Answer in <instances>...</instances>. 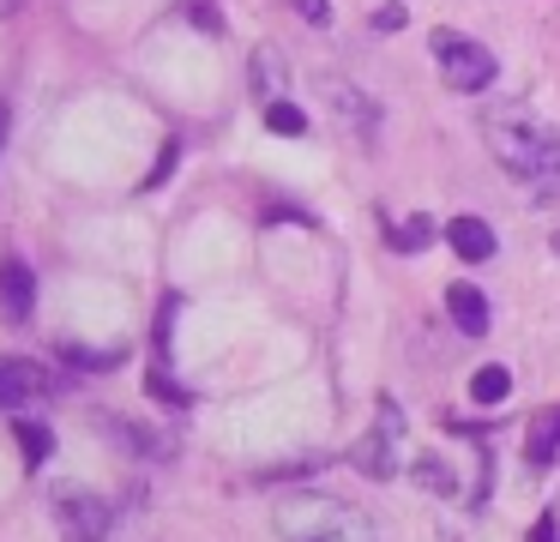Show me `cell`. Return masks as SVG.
Masks as SVG:
<instances>
[{"instance_id": "14", "label": "cell", "mask_w": 560, "mask_h": 542, "mask_svg": "<svg viewBox=\"0 0 560 542\" xmlns=\"http://www.w3.org/2000/svg\"><path fill=\"white\" fill-rule=\"evenodd\" d=\"M266 127L283 132V139H302V132H307V115L290 103V96H283V103H266Z\"/></svg>"}, {"instance_id": "3", "label": "cell", "mask_w": 560, "mask_h": 542, "mask_svg": "<svg viewBox=\"0 0 560 542\" xmlns=\"http://www.w3.org/2000/svg\"><path fill=\"white\" fill-rule=\"evenodd\" d=\"M434 60H440V79L452 91H488L494 84V55H488L476 36H458V31H434Z\"/></svg>"}, {"instance_id": "18", "label": "cell", "mask_w": 560, "mask_h": 542, "mask_svg": "<svg viewBox=\"0 0 560 542\" xmlns=\"http://www.w3.org/2000/svg\"><path fill=\"white\" fill-rule=\"evenodd\" d=\"M290 7H295V19H307V24H326L331 19L326 0H290Z\"/></svg>"}, {"instance_id": "6", "label": "cell", "mask_w": 560, "mask_h": 542, "mask_svg": "<svg viewBox=\"0 0 560 542\" xmlns=\"http://www.w3.org/2000/svg\"><path fill=\"white\" fill-rule=\"evenodd\" d=\"M49 368H37V361L25 356H0V410H19V404H37V397H49Z\"/></svg>"}, {"instance_id": "5", "label": "cell", "mask_w": 560, "mask_h": 542, "mask_svg": "<svg viewBox=\"0 0 560 542\" xmlns=\"http://www.w3.org/2000/svg\"><path fill=\"white\" fill-rule=\"evenodd\" d=\"M55 518H61V537L67 542H103L109 537V506L85 488H67L55 494Z\"/></svg>"}, {"instance_id": "17", "label": "cell", "mask_w": 560, "mask_h": 542, "mask_svg": "<svg viewBox=\"0 0 560 542\" xmlns=\"http://www.w3.org/2000/svg\"><path fill=\"white\" fill-rule=\"evenodd\" d=\"M410 24V12L398 7V0H386V7H374V31H404Z\"/></svg>"}, {"instance_id": "13", "label": "cell", "mask_w": 560, "mask_h": 542, "mask_svg": "<svg viewBox=\"0 0 560 542\" xmlns=\"http://www.w3.org/2000/svg\"><path fill=\"white\" fill-rule=\"evenodd\" d=\"M470 397H476V404H506V397H512V373L506 368H482L470 380Z\"/></svg>"}, {"instance_id": "4", "label": "cell", "mask_w": 560, "mask_h": 542, "mask_svg": "<svg viewBox=\"0 0 560 542\" xmlns=\"http://www.w3.org/2000/svg\"><path fill=\"white\" fill-rule=\"evenodd\" d=\"M398 446H404V410L392 404V397H380V410H374V434H368V440L355 446V470H368L374 482L398 476Z\"/></svg>"}, {"instance_id": "1", "label": "cell", "mask_w": 560, "mask_h": 542, "mask_svg": "<svg viewBox=\"0 0 560 542\" xmlns=\"http://www.w3.org/2000/svg\"><path fill=\"white\" fill-rule=\"evenodd\" d=\"M482 139H488V151H494V163L506 169V175L530 181L536 199H555L560 193V139L524 103L482 108Z\"/></svg>"}, {"instance_id": "19", "label": "cell", "mask_w": 560, "mask_h": 542, "mask_svg": "<svg viewBox=\"0 0 560 542\" xmlns=\"http://www.w3.org/2000/svg\"><path fill=\"white\" fill-rule=\"evenodd\" d=\"M530 542H555V518H536V537Z\"/></svg>"}, {"instance_id": "10", "label": "cell", "mask_w": 560, "mask_h": 542, "mask_svg": "<svg viewBox=\"0 0 560 542\" xmlns=\"http://www.w3.org/2000/svg\"><path fill=\"white\" fill-rule=\"evenodd\" d=\"M326 91H331V108H338L343 127H362V139H374V103L343 79H326Z\"/></svg>"}, {"instance_id": "12", "label": "cell", "mask_w": 560, "mask_h": 542, "mask_svg": "<svg viewBox=\"0 0 560 542\" xmlns=\"http://www.w3.org/2000/svg\"><path fill=\"white\" fill-rule=\"evenodd\" d=\"M254 91L266 96V103H283V60H278V48H259L254 55Z\"/></svg>"}, {"instance_id": "8", "label": "cell", "mask_w": 560, "mask_h": 542, "mask_svg": "<svg viewBox=\"0 0 560 542\" xmlns=\"http://www.w3.org/2000/svg\"><path fill=\"white\" fill-rule=\"evenodd\" d=\"M446 313H452V325H458L464 337H488V301H482L476 284H452L446 289Z\"/></svg>"}, {"instance_id": "15", "label": "cell", "mask_w": 560, "mask_h": 542, "mask_svg": "<svg viewBox=\"0 0 560 542\" xmlns=\"http://www.w3.org/2000/svg\"><path fill=\"white\" fill-rule=\"evenodd\" d=\"M428 235H434V223H428V217H410L404 229H392V247H398V253H422Z\"/></svg>"}, {"instance_id": "11", "label": "cell", "mask_w": 560, "mask_h": 542, "mask_svg": "<svg viewBox=\"0 0 560 542\" xmlns=\"http://www.w3.org/2000/svg\"><path fill=\"white\" fill-rule=\"evenodd\" d=\"M524 458H530V464H548V458H560V404H555V410H542V416L530 422Z\"/></svg>"}, {"instance_id": "9", "label": "cell", "mask_w": 560, "mask_h": 542, "mask_svg": "<svg viewBox=\"0 0 560 542\" xmlns=\"http://www.w3.org/2000/svg\"><path fill=\"white\" fill-rule=\"evenodd\" d=\"M446 241H452V253H458V260H470V265L494 260V229H488L482 217H452Z\"/></svg>"}, {"instance_id": "20", "label": "cell", "mask_w": 560, "mask_h": 542, "mask_svg": "<svg viewBox=\"0 0 560 542\" xmlns=\"http://www.w3.org/2000/svg\"><path fill=\"white\" fill-rule=\"evenodd\" d=\"M19 7H25V0H0V19H13Z\"/></svg>"}, {"instance_id": "21", "label": "cell", "mask_w": 560, "mask_h": 542, "mask_svg": "<svg viewBox=\"0 0 560 542\" xmlns=\"http://www.w3.org/2000/svg\"><path fill=\"white\" fill-rule=\"evenodd\" d=\"M0 132H7V108H0Z\"/></svg>"}, {"instance_id": "7", "label": "cell", "mask_w": 560, "mask_h": 542, "mask_svg": "<svg viewBox=\"0 0 560 542\" xmlns=\"http://www.w3.org/2000/svg\"><path fill=\"white\" fill-rule=\"evenodd\" d=\"M31 308H37V277L25 260H7L0 265V320H31Z\"/></svg>"}, {"instance_id": "16", "label": "cell", "mask_w": 560, "mask_h": 542, "mask_svg": "<svg viewBox=\"0 0 560 542\" xmlns=\"http://www.w3.org/2000/svg\"><path fill=\"white\" fill-rule=\"evenodd\" d=\"M19 446H25V458L31 464H43V458H49V428H43V422H19Z\"/></svg>"}, {"instance_id": "2", "label": "cell", "mask_w": 560, "mask_h": 542, "mask_svg": "<svg viewBox=\"0 0 560 542\" xmlns=\"http://www.w3.org/2000/svg\"><path fill=\"white\" fill-rule=\"evenodd\" d=\"M278 524L290 530L295 542H374L368 512L331 500V494H290V500L278 506Z\"/></svg>"}]
</instances>
